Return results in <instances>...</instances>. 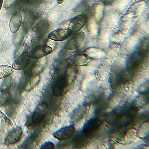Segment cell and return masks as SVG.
Returning <instances> with one entry per match:
<instances>
[{
    "instance_id": "obj_9",
    "label": "cell",
    "mask_w": 149,
    "mask_h": 149,
    "mask_svg": "<svg viewBox=\"0 0 149 149\" xmlns=\"http://www.w3.org/2000/svg\"><path fill=\"white\" fill-rule=\"evenodd\" d=\"M67 86V81L64 77H61L56 79L53 86V93L54 95L60 96L63 93L65 87Z\"/></svg>"
},
{
    "instance_id": "obj_13",
    "label": "cell",
    "mask_w": 149,
    "mask_h": 149,
    "mask_svg": "<svg viewBox=\"0 0 149 149\" xmlns=\"http://www.w3.org/2000/svg\"><path fill=\"white\" fill-rule=\"evenodd\" d=\"M88 57L85 54L77 55L73 61V64L74 66H82L86 65L88 63Z\"/></svg>"
},
{
    "instance_id": "obj_16",
    "label": "cell",
    "mask_w": 149,
    "mask_h": 149,
    "mask_svg": "<svg viewBox=\"0 0 149 149\" xmlns=\"http://www.w3.org/2000/svg\"><path fill=\"white\" fill-rule=\"evenodd\" d=\"M136 132L134 131H131L130 130L127 132V134H126L122 138V139H120L121 141H119V142L121 144H123V143H129L130 142H132V141L134 140V136L135 135Z\"/></svg>"
},
{
    "instance_id": "obj_23",
    "label": "cell",
    "mask_w": 149,
    "mask_h": 149,
    "mask_svg": "<svg viewBox=\"0 0 149 149\" xmlns=\"http://www.w3.org/2000/svg\"><path fill=\"white\" fill-rule=\"evenodd\" d=\"M64 0H56L57 2L59 3V4H61L63 2H64Z\"/></svg>"
},
{
    "instance_id": "obj_17",
    "label": "cell",
    "mask_w": 149,
    "mask_h": 149,
    "mask_svg": "<svg viewBox=\"0 0 149 149\" xmlns=\"http://www.w3.org/2000/svg\"><path fill=\"white\" fill-rule=\"evenodd\" d=\"M40 77L39 75H36L33 77L31 81L29 82L25 88L26 91H30L38 86L40 81Z\"/></svg>"
},
{
    "instance_id": "obj_18",
    "label": "cell",
    "mask_w": 149,
    "mask_h": 149,
    "mask_svg": "<svg viewBox=\"0 0 149 149\" xmlns=\"http://www.w3.org/2000/svg\"><path fill=\"white\" fill-rule=\"evenodd\" d=\"M11 100L10 95L7 92H3L0 95V107L4 106L9 103Z\"/></svg>"
},
{
    "instance_id": "obj_10",
    "label": "cell",
    "mask_w": 149,
    "mask_h": 149,
    "mask_svg": "<svg viewBox=\"0 0 149 149\" xmlns=\"http://www.w3.org/2000/svg\"><path fill=\"white\" fill-rule=\"evenodd\" d=\"M84 53L88 58L93 59H103L106 56L104 51L95 47H88L85 50Z\"/></svg>"
},
{
    "instance_id": "obj_7",
    "label": "cell",
    "mask_w": 149,
    "mask_h": 149,
    "mask_svg": "<svg viewBox=\"0 0 149 149\" xmlns=\"http://www.w3.org/2000/svg\"><path fill=\"white\" fill-rule=\"evenodd\" d=\"M23 134L22 129L21 127H16L12 130L5 138V142L6 145H13L20 140Z\"/></svg>"
},
{
    "instance_id": "obj_4",
    "label": "cell",
    "mask_w": 149,
    "mask_h": 149,
    "mask_svg": "<svg viewBox=\"0 0 149 149\" xmlns=\"http://www.w3.org/2000/svg\"><path fill=\"white\" fill-rule=\"evenodd\" d=\"M84 39L85 33L84 32H80L67 41L64 47V49L68 50H75L81 47Z\"/></svg>"
},
{
    "instance_id": "obj_12",
    "label": "cell",
    "mask_w": 149,
    "mask_h": 149,
    "mask_svg": "<svg viewBox=\"0 0 149 149\" xmlns=\"http://www.w3.org/2000/svg\"><path fill=\"white\" fill-rule=\"evenodd\" d=\"M148 101V97L145 94H140L134 99L132 103V107L134 109H139L145 106Z\"/></svg>"
},
{
    "instance_id": "obj_2",
    "label": "cell",
    "mask_w": 149,
    "mask_h": 149,
    "mask_svg": "<svg viewBox=\"0 0 149 149\" xmlns=\"http://www.w3.org/2000/svg\"><path fill=\"white\" fill-rule=\"evenodd\" d=\"M88 16L81 14L73 17L69 24V29L73 33H77L81 30L88 22Z\"/></svg>"
},
{
    "instance_id": "obj_5",
    "label": "cell",
    "mask_w": 149,
    "mask_h": 149,
    "mask_svg": "<svg viewBox=\"0 0 149 149\" xmlns=\"http://www.w3.org/2000/svg\"><path fill=\"white\" fill-rule=\"evenodd\" d=\"M72 32L68 28H61L51 32L48 35V38L52 40L61 41L70 37Z\"/></svg>"
},
{
    "instance_id": "obj_19",
    "label": "cell",
    "mask_w": 149,
    "mask_h": 149,
    "mask_svg": "<svg viewBox=\"0 0 149 149\" xmlns=\"http://www.w3.org/2000/svg\"><path fill=\"white\" fill-rule=\"evenodd\" d=\"M7 123H10V121L7 118V117L4 115L0 111V130L1 131L4 128Z\"/></svg>"
},
{
    "instance_id": "obj_8",
    "label": "cell",
    "mask_w": 149,
    "mask_h": 149,
    "mask_svg": "<svg viewBox=\"0 0 149 149\" xmlns=\"http://www.w3.org/2000/svg\"><path fill=\"white\" fill-rule=\"evenodd\" d=\"M53 51V49L50 47L46 45H40L34 49L32 56L35 58H41L50 54Z\"/></svg>"
},
{
    "instance_id": "obj_6",
    "label": "cell",
    "mask_w": 149,
    "mask_h": 149,
    "mask_svg": "<svg viewBox=\"0 0 149 149\" xmlns=\"http://www.w3.org/2000/svg\"><path fill=\"white\" fill-rule=\"evenodd\" d=\"M31 59V54L25 52L16 59L13 65V68L17 70H20L26 68L29 65Z\"/></svg>"
},
{
    "instance_id": "obj_20",
    "label": "cell",
    "mask_w": 149,
    "mask_h": 149,
    "mask_svg": "<svg viewBox=\"0 0 149 149\" xmlns=\"http://www.w3.org/2000/svg\"><path fill=\"white\" fill-rule=\"evenodd\" d=\"M55 147L54 143L52 141H49L47 142H44L41 146V149H53Z\"/></svg>"
},
{
    "instance_id": "obj_21",
    "label": "cell",
    "mask_w": 149,
    "mask_h": 149,
    "mask_svg": "<svg viewBox=\"0 0 149 149\" xmlns=\"http://www.w3.org/2000/svg\"><path fill=\"white\" fill-rule=\"evenodd\" d=\"M112 1H113V0H103L104 3L106 4V5L110 4Z\"/></svg>"
},
{
    "instance_id": "obj_22",
    "label": "cell",
    "mask_w": 149,
    "mask_h": 149,
    "mask_svg": "<svg viewBox=\"0 0 149 149\" xmlns=\"http://www.w3.org/2000/svg\"><path fill=\"white\" fill-rule=\"evenodd\" d=\"M3 1V0H0V11H1V8H2V6Z\"/></svg>"
},
{
    "instance_id": "obj_11",
    "label": "cell",
    "mask_w": 149,
    "mask_h": 149,
    "mask_svg": "<svg viewBox=\"0 0 149 149\" xmlns=\"http://www.w3.org/2000/svg\"><path fill=\"white\" fill-rule=\"evenodd\" d=\"M22 24V15L17 13L12 16L10 21V29L12 33L15 34L18 31Z\"/></svg>"
},
{
    "instance_id": "obj_3",
    "label": "cell",
    "mask_w": 149,
    "mask_h": 149,
    "mask_svg": "<svg viewBox=\"0 0 149 149\" xmlns=\"http://www.w3.org/2000/svg\"><path fill=\"white\" fill-rule=\"evenodd\" d=\"M74 131V125L70 124L57 130L52 135L55 139L58 140H65L73 135Z\"/></svg>"
},
{
    "instance_id": "obj_14",
    "label": "cell",
    "mask_w": 149,
    "mask_h": 149,
    "mask_svg": "<svg viewBox=\"0 0 149 149\" xmlns=\"http://www.w3.org/2000/svg\"><path fill=\"white\" fill-rule=\"evenodd\" d=\"M149 134V123L148 122L142 124L137 130L136 134L139 137L143 138L148 135Z\"/></svg>"
},
{
    "instance_id": "obj_15",
    "label": "cell",
    "mask_w": 149,
    "mask_h": 149,
    "mask_svg": "<svg viewBox=\"0 0 149 149\" xmlns=\"http://www.w3.org/2000/svg\"><path fill=\"white\" fill-rule=\"evenodd\" d=\"M14 72L13 68L8 65L0 66V79L6 78Z\"/></svg>"
},
{
    "instance_id": "obj_1",
    "label": "cell",
    "mask_w": 149,
    "mask_h": 149,
    "mask_svg": "<svg viewBox=\"0 0 149 149\" xmlns=\"http://www.w3.org/2000/svg\"><path fill=\"white\" fill-rule=\"evenodd\" d=\"M47 112V105L45 103H41L36 108L31 116L29 118L26 125L27 126H34L45 118Z\"/></svg>"
}]
</instances>
